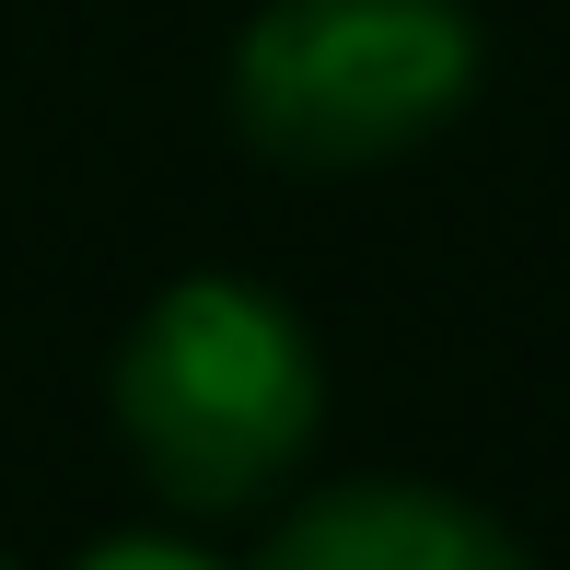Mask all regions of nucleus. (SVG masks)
<instances>
[{
    "instance_id": "nucleus-1",
    "label": "nucleus",
    "mask_w": 570,
    "mask_h": 570,
    "mask_svg": "<svg viewBox=\"0 0 570 570\" xmlns=\"http://www.w3.org/2000/svg\"><path fill=\"white\" fill-rule=\"evenodd\" d=\"M106 420L175 512L233 524L303 478L326 431V350L292 292L245 268H187L128 315L106 361Z\"/></svg>"
},
{
    "instance_id": "nucleus-2",
    "label": "nucleus",
    "mask_w": 570,
    "mask_h": 570,
    "mask_svg": "<svg viewBox=\"0 0 570 570\" xmlns=\"http://www.w3.org/2000/svg\"><path fill=\"white\" fill-rule=\"evenodd\" d=\"M489 82L478 0H256L222 59L233 128L279 175H373L431 151Z\"/></svg>"
},
{
    "instance_id": "nucleus-3",
    "label": "nucleus",
    "mask_w": 570,
    "mask_h": 570,
    "mask_svg": "<svg viewBox=\"0 0 570 570\" xmlns=\"http://www.w3.org/2000/svg\"><path fill=\"white\" fill-rule=\"evenodd\" d=\"M245 570H535L524 535L431 478H338L256 535Z\"/></svg>"
},
{
    "instance_id": "nucleus-4",
    "label": "nucleus",
    "mask_w": 570,
    "mask_h": 570,
    "mask_svg": "<svg viewBox=\"0 0 570 570\" xmlns=\"http://www.w3.org/2000/svg\"><path fill=\"white\" fill-rule=\"evenodd\" d=\"M70 570H245V559H222L210 535H187V524H117V535H82Z\"/></svg>"
},
{
    "instance_id": "nucleus-5",
    "label": "nucleus",
    "mask_w": 570,
    "mask_h": 570,
    "mask_svg": "<svg viewBox=\"0 0 570 570\" xmlns=\"http://www.w3.org/2000/svg\"><path fill=\"white\" fill-rule=\"evenodd\" d=\"M0 570H12V559H0Z\"/></svg>"
}]
</instances>
